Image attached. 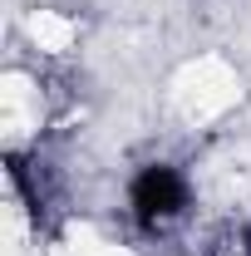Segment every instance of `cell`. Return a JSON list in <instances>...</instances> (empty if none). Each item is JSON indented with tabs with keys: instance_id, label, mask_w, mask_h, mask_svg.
I'll return each mask as SVG.
<instances>
[{
	"instance_id": "7a4b0ae2",
	"label": "cell",
	"mask_w": 251,
	"mask_h": 256,
	"mask_svg": "<svg viewBox=\"0 0 251 256\" xmlns=\"http://www.w3.org/2000/svg\"><path fill=\"white\" fill-rule=\"evenodd\" d=\"M5 182L15 207L34 222L40 236H54L69 217V188H64L60 162L50 158L40 143H5Z\"/></svg>"
},
{
	"instance_id": "6da1fadb",
	"label": "cell",
	"mask_w": 251,
	"mask_h": 256,
	"mask_svg": "<svg viewBox=\"0 0 251 256\" xmlns=\"http://www.w3.org/2000/svg\"><path fill=\"white\" fill-rule=\"evenodd\" d=\"M197 212V182L178 158H143L124 182V217L133 236L168 242Z\"/></svg>"
},
{
	"instance_id": "3957f363",
	"label": "cell",
	"mask_w": 251,
	"mask_h": 256,
	"mask_svg": "<svg viewBox=\"0 0 251 256\" xmlns=\"http://www.w3.org/2000/svg\"><path fill=\"white\" fill-rule=\"evenodd\" d=\"M202 256H251V222H232L207 242Z\"/></svg>"
}]
</instances>
